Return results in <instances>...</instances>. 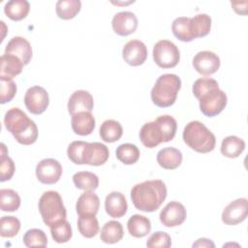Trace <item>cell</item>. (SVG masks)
I'll list each match as a JSON object with an SVG mask.
<instances>
[{"instance_id": "6da1fadb", "label": "cell", "mask_w": 248, "mask_h": 248, "mask_svg": "<svg viewBox=\"0 0 248 248\" xmlns=\"http://www.w3.org/2000/svg\"><path fill=\"white\" fill-rule=\"evenodd\" d=\"M194 96L200 102L201 111L207 117L219 114L227 106V95L219 89L217 80L211 78H202L193 84Z\"/></svg>"}, {"instance_id": "7a4b0ae2", "label": "cell", "mask_w": 248, "mask_h": 248, "mask_svg": "<svg viewBox=\"0 0 248 248\" xmlns=\"http://www.w3.org/2000/svg\"><path fill=\"white\" fill-rule=\"evenodd\" d=\"M166 198L167 187L160 179L138 183L131 190V199L135 207L143 212L156 211Z\"/></svg>"}, {"instance_id": "3957f363", "label": "cell", "mask_w": 248, "mask_h": 248, "mask_svg": "<svg viewBox=\"0 0 248 248\" xmlns=\"http://www.w3.org/2000/svg\"><path fill=\"white\" fill-rule=\"evenodd\" d=\"M176 120L170 115H161L154 121L142 125L140 130V140L147 148L158 146L161 142L170 141L176 133Z\"/></svg>"}, {"instance_id": "277c9868", "label": "cell", "mask_w": 248, "mask_h": 248, "mask_svg": "<svg viewBox=\"0 0 248 248\" xmlns=\"http://www.w3.org/2000/svg\"><path fill=\"white\" fill-rule=\"evenodd\" d=\"M4 125L20 144L30 145L38 139L36 123L19 108H12L5 113Z\"/></svg>"}, {"instance_id": "5b68a950", "label": "cell", "mask_w": 248, "mask_h": 248, "mask_svg": "<svg viewBox=\"0 0 248 248\" xmlns=\"http://www.w3.org/2000/svg\"><path fill=\"white\" fill-rule=\"evenodd\" d=\"M182 137L184 142L199 153H208L214 149L216 144L213 133L204 124L197 120L186 124Z\"/></svg>"}, {"instance_id": "8992f818", "label": "cell", "mask_w": 248, "mask_h": 248, "mask_svg": "<svg viewBox=\"0 0 248 248\" xmlns=\"http://www.w3.org/2000/svg\"><path fill=\"white\" fill-rule=\"evenodd\" d=\"M181 88V79L174 74H164L156 80L150 96L153 104L159 108L172 106Z\"/></svg>"}, {"instance_id": "52a82bcc", "label": "cell", "mask_w": 248, "mask_h": 248, "mask_svg": "<svg viewBox=\"0 0 248 248\" xmlns=\"http://www.w3.org/2000/svg\"><path fill=\"white\" fill-rule=\"evenodd\" d=\"M38 206L44 223L48 227L67 217L63 200L56 191L45 192L39 200Z\"/></svg>"}, {"instance_id": "ba28073f", "label": "cell", "mask_w": 248, "mask_h": 248, "mask_svg": "<svg viewBox=\"0 0 248 248\" xmlns=\"http://www.w3.org/2000/svg\"><path fill=\"white\" fill-rule=\"evenodd\" d=\"M153 60L163 69L175 67L180 59L178 47L169 40L158 41L153 46Z\"/></svg>"}, {"instance_id": "9c48e42d", "label": "cell", "mask_w": 248, "mask_h": 248, "mask_svg": "<svg viewBox=\"0 0 248 248\" xmlns=\"http://www.w3.org/2000/svg\"><path fill=\"white\" fill-rule=\"evenodd\" d=\"M24 104L26 108L33 114H41L46 111L49 104L47 91L39 85L32 86L27 89L24 96Z\"/></svg>"}, {"instance_id": "30bf717a", "label": "cell", "mask_w": 248, "mask_h": 248, "mask_svg": "<svg viewBox=\"0 0 248 248\" xmlns=\"http://www.w3.org/2000/svg\"><path fill=\"white\" fill-rule=\"evenodd\" d=\"M62 170V166L57 160L46 158L38 163L36 167V176L40 182L50 185L60 179Z\"/></svg>"}, {"instance_id": "8fae6325", "label": "cell", "mask_w": 248, "mask_h": 248, "mask_svg": "<svg viewBox=\"0 0 248 248\" xmlns=\"http://www.w3.org/2000/svg\"><path fill=\"white\" fill-rule=\"evenodd\" d=\"M248 213V201L245 198L236 199L230 202L222 212V221L226 225L233 226L243 222Z\"/></svg>"}, {"instance_id": "7c38bea8", "label": "cell", "mask_w": 248, "mask_h": 248, "mask_svg": "<svg viewBox=\"0 0 248 248\" xmlns=\"http://www.w3.org/2000/svg\"><path fill=\"white\" fill-rule=\"evenodd\" d=\"M161 223L168 228L179 226L184 223L187 212L184 205L178 202H170L160 212Z\"/></svg>"}, {"instance_id": "4fadbf2b", "label": "cell", "mask_w": 248, "mask_h": 248, "mask_svg": "<svg viewBox=\"0 0 248 248\" xmlns=\"http://www.w3.org/2000/svg\"><path fill=\"white\" fill-rule=\"evenodd\" d=\"M220 63L219 56L209 50L200 51L193 58L194 69L203 76L215 74L220 68Z\"/></svg>"}, {"instance_id": "5bb4252c", "label": "cell", "mask_w": 248, "mask_h": 248, "mask_svg": "<svg viewBox=\"0 0 248 248\" xmlns=\"http://www.w3.org/2000/svg\"><path fill=\"white\" fill-rule=\"evenodd\" d=\"M147 47L140 40H131L125 44L122 49L124 61L131 66H140L147 58Z\"/></svg>"}, {"instance_id": "9a60e30c", "label": "cell", "mask_w": 248, "mask_h": 248, "mask_svg": "<svg viewBox=\"0 0 248 248\" xmlns=\"http://www.w3.org/2000/svg\"><path fill=\"white\" fill-rule=\"evenodd\" d=\"M111 26L116 34L120 36H128L136 31L138 27V18L132 12H119L113 16Z\"/></svg>"}, {"instance_id": "2e32d148", "label": "cell", "mask_w": 248, "mask_h": 248, "mask_svg": "<svg viewBox=\"0 0 248 248\" xmlns=\"http://www.w3.org/2000/svg\"><path fill=\"white\" fill-rule=\"evenodd\" d=\"M5 54H13L18 57L24 65H27L32 58V47L30 43L23 37H14L7 44Z\"/></svg>"}, {"instance_id": "e0dca14e", "label": "cell", "mask_w": 248, "mask_h": 248, "mask_svg": "<svg viewBox=\"0 0 248 248\" xmlns=\"http://www.w3.org/2000/svg\"><path fill=\"white\" fill-rule=\"evenodd\" d=\"M93 96L85 90L75 91L68 101V111L71 115L79 111H90L93 109Z\"/></svg>"}, {"instance_id": "ac0fdd59", "label": "cell", "mask_w": 248, "mask_h": 248, "mask_svg": "<svg viewBox=\"0 0 248 248\" xmlns=\"http://www.w3.org/2000/svg\"><path fill=\"white\" fill-rule=\"evenodd\" d=\"M105 209L112 218H120L124 216L128 209V203L125 196L116 191L109 193L105 200Z\"/></svg>"}, {"instance_id": "d6986e66", "label": "cell", "mask_w": 248, "mask_h": 248, "mask_svg": "<svg viewBox=\"0 0 248 248\" xmlns=\"http://www.w3.org/2000/svg\"><path fill=\"white\" fill-rule=\"evenodd\" d=\"M109 156L108 148L101 142H88L85 150L84 164L90 166L104 165Z\"/></svg>"}, {"instance_id": "ffe728a7", "label": "cell", "mask_w": 248, "mask_h": 248, "mask_svg": "<svg viewBox=\"0 0 248 248\" xmlns=\"http://www.w3.org/2000/svg\"><path fill=\"white\" fill-rule=\"evenodd\" d=\"M71 124L77 135L87 136L95 129V118L90 111H79L72 115Z\"/></svg>"}, {"instance_id": "44dd1931", "label": "cell", "mask_w": 248, "mask_h": 248, "mask_svg": "<svg viewBox=\"0 0 248 248\" xmlns=\"http://www.w3.org/2000/svg\"><path fill=\"white\" fill-rule=\"evenodd\" d=\"M100 207V199L92 191L82 193L76 203V210L78 216L81 215H96Z\"/></svg>"}, {"instance_id": "7402d4cb", "label": "cell", "mask_w": 248, "mask_h": 248, "mask_svg": "<svg viewBox=\"0 0 248 248\" xmlns=\"http://www.w3.org/2000/svg\"><path fill=\"white\" fill-rule=\"evenodd\" d=\"M0 78L13 79L19 75L23 69V62L13 54H3L0 58Z\"/></svg>"}, {"instance_id": "603a6c76", "label": "cell", "mask_w": 248, "mask_h": 248, "mask_svg": "<svg viewBox=\"0 0 248 248\" xmlns=\"http://www.w3.org/2000/svg\"><path fill=\"white\" fill-rule=\"evenodd\" d=\"M182 162V153L175 147H165L157 154V163L166 170H175Z\"/></svg>"}, {"instance_id": "cb8c5ba5", "label": "cell", "mask_w": 248, "mask_h": 248, "mask_svg": "<svg viewBox=\"0 0 248 248\" xmlns=\"http://www.w3.org/2000/svg\"><path fill=\"white\" fill-rule=\"evenodd\" d=\"M127 229L132 236L141 238L150 232L151 222L147 217L143 215L134 214L128 219Z\"/></svg>"}, {"instance_id": "d4e9b609", "label": "cell", "mask_w": 248, "mask_h": 248, "mask_svg": "<svg viewBox=\"0 0 248 248\" xmlns=\"http://www.w3.org/2000/svg\"><path fill=\"white\" fill-rule=\"evenodd\" d=\"M211 29V17L206 14H199L190 17L189 31L193 39L206 36Z\"/></svg>"}, {"instance_id": "484cf974", "label": "cell", "mask_w": 248, "mask_h": 248, "mask_svg": "<svg viewBox=\"0 0 248 248\" xmlns=\"http://www.w3.org/2000/svg\"><path fill=\"white\" fill-rule=\"evenodd\" d=\"M124 235L123 227L120 222L118 221H108L107 222L102 230H101V235L100 238L104 243L107 244H114L119 242Z\"/></svg>"}, {"instance_id": "4316f807", "label": "cell", "mask_w": 248, "mask_h": 248, "mask_svg": "<svg viewBox=\"0 0 248 248\" xmlns=\"http://www.w3.org/2000/svg\"><path fill=\"white\" fill-rule=\"evenodd\" d=\"M30 4L26 0H11L4 7L5 15L15 21L25 18L29 13Z\"/></svg>"}, {"instance_id": "83f0119b", "label": "cell", "mask_w": 248, "mask_h": 248, "mask_svg": "<svg viewBox=\"0 0 248 248\" xmlns=\"http://www.w3.org/2000/svg\"><path fill=\"white\" fill-rule=\"evenodd\" d=\"M245 149V142L236 136H228L222 140L221 153L228 158L238 157Z\"/></svg>"}, {"instance_id": "f1b7e54d", "label": "cell", "mask_w": 248, "mask_h": 248, "mask_svg": "<svg viewBox=\"0 0 248 248\" xmlns=\"http://www.w3.org/2000/svg\"><path fill=\"white\" fill-rule=\"evenodd\" d=\"M123 134L121 124L113 119L104 121L100 127V137L106 142H114L120 140Z\"/></svg>"}, {"instance_id": "f546056e", "label": "cell", "mask_w": 248, "mask_h": 248, "mask_svg": "<svg viewBox=\"0 0 248 248\" xmlns=\"http://www.w3.org/2000/svg\"><path fill=\"white\" fill-rule=\"evenodd\" d=\"M81 2L79 0H59L55 5V12L58 17L68 20L74 18L80 11Z\"/></svg>"}, {"instance_id": "4dcf8cb0", "label": "cell", "mask_w": 248, "mask_h": 248, "mask_svg": "<svg viewBox=\"0 0 248 248\" xmlns=\"http://www.w3.org/2000/svg\"><path fill=\"white\" fill-rule=\"evenodd\" d=\"M73 182L78 189L94 191L99 186L98 176L90 171H78L73 175Z\"/></svg>"}, {"instance_id": "1f68e13d", "label": "cell", "mask_w": 248, "mask_h": 248, "mask_svg": "<svg viewBox=\"0 0 248 248\" xmlns=\"http://www.w3.org/2000/svg\"><path fill=\"white\" fill-rule=\"evenodd\" d=\"M78 229L82 236L92 238L99 232L100 227L95 215H81L78 219Z\"/></svg>"}, {"instance_id": "d6a6232c", "label": "cell", "mask_w": 248, "mask_h": 248, "mask_svg": "<svg viewBox=\"0 0 248 248\" xmlns=\"http://www.w3.org/2000/svg\"><path fill=\"white\" fill-rule=\"evenodd\" d=\"M117 159L125 165H133L140 159V149L133 143H122L115 151Z\"/></svg>"}, {"instance_id": "836d02e7", "label": "cell", "mask_w": 248, "mask_h": 248, "mask_svg": "<svg viewBox=\"0 0 248 248\" xmlns=\"http://www.w3.org/2000/svg\"><path fill=\"white\" fill-rule=\"evenodd\" d=\"M50 228V233L53 240L57 243L68 242L73 235L71 224L66 220H61L53 224Z\"/></svg>"}, {"instance_id": "e575fe53", "label": "cell", "mask_w": 248, "mask_h": 248, "mask_svg": "<svg viewBox=\"0 0 248 248\" xmlns=\"http://www.w3.org/2000/svg\"><path fill=\"white\" fill-rule=\"evenodd\" d=\"M20 197L12 189L0 190V207L2 211L13 212L19 208Z\"/></svg>"}, {"instance_id": "d590c367", "label": "cell", "mask_w": 248, "mask_h": 248, "mask_svg": "<svg viewBox=\"0 0 248 248\" xmlns=\"http://www.w3.org/2000/svg\"><path fill=\"white\" fill-rule=\"evenodd\" d=\"M189 21L190 17L187 16H179L172 21V33L178 40L182 42H191L194 40L189 31Z\"/></svg>"}, {"instance_id": "8d00e7d4", "label": "cell", "mask_w": 248, "mask_h": 248, "mask_svg": "<svg viewBox=\"0 0 248 248\" xmlns=\"http://www.w3.org/2000/svg\"><path fill=\"white\" fill-rule=\"evenodd\" d=\"M20 230V221L15 216H3L0 220V235L14 237Z\"/></svg>"}, {"instance_id": "74e56055", "label": "cell", "mask_w": 248, "mask_h": 248, "mask_svg": "<svg viewBox=\"0 0 248 248\" xmlns=\"http://www.w3.org/2000/svg\"><path fill=\"white\" fill-rule=\"evenodd\" d=\"M86 141L75 140L71 142L67 149L68 158L77 165H84V156L87 146Z\"/></svg>"}, {"instance_id": "f35d334b", "label": "cell", "mask_w": 248, "mask_h": 248, "mask_svg": "<svg viewBox=\"0 0 248 248\" xmlns=\"http://www.w3.org/2000/svg\"><path fill=\"white\" fill-rule=\"evenodd\" d=\"M23 243L26 247H46L47 245V236L40 229H30L23 235Z\"/></svg>"}, {"instance_id": "ab89813d", "label": "cell", "mask_w": 248, "mask_h": 248, "mask_svg": "<svg viewBox=\"0 0 248 248\" xmlns=\"http://www.w3.org/2000/svg\"><path fill=\"white\" fill-rule=\"evenodd\" d=\"M0 103L6 104L13 100L16 93V84L11 78H0Z\"/></svg>"}, {"instance_id": "60d3db41", "label": "cell", "mask_w": 248, "mask_h": 248, "mask_svg": "<svg viewBox=\"0 0 248 248\" xmlns=\"http://www.w3.org/2000/svg\"><path fill=\"white\" fill-rule=\"evenodd\" d=\"M146 246L149 248H169L171 246V238L165 232H155L147 239Z\"/></svg>"}, {"instance_id": "b9f144b4", "label": "cell", "mask_w": 248, "mask_h": 248, "mask_svg": "<svg viewBox=\"0 0 248 248\" xmlns=\"http://www.w3.org/2000/svg\"><path fill=\"white\" fill-rule=\"evenodd\" d=\"M16 170L15 163L12 158L7 155L0 156V181L4 182L10 180Z\"/></svg>"}, {"instance_id": "7bdbcfd3", "label": "cell", "mask_w": 248, "mask_h": 248, "mask_svg": "<svg viewBox=\"0 0 248 248\" xmlns=\"http://www.w3.org/2000/svg\"><path fill=\"white\" fill-rule=\"evenodd\" d=\"M193 247H215V244L207 238H199L195 243H193Z\"/></svg>"}]
</instances>
